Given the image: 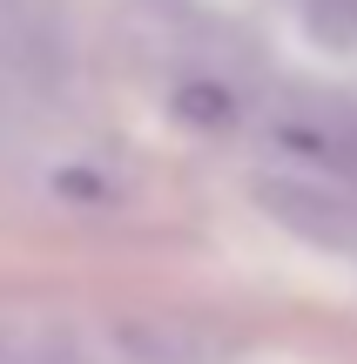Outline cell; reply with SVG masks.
<instances>
[{"label":"cell","mask_w":357,"mask_h":364,"mask_svg":"<svg viewBox=\"0 0 357 364\" xmlns=\"http://www.w3.org/2000/svg\"><path fill=\"white\" fill-rule=\"evenodd\" d=\"M115 351L128 364H223L202 331L169 324V317H135V324H121L115 331Z\"/></svg>","instance_id":"277c9868"},{"label":"cell","mask_w":357,"mask_h":364,"mask_svg":"<svg viewBox=\"0 0 357 364\" xmlns=\"http://www.w3.org/2000/svg\"><path fill=\"white\" fill-rule=\"evenodd\" d=\"M256 203L270 223H283L290 236L317 250H344L357 257V189L351 182H324V176H263Z\"/></svg>","instance_id":"7a4b0ae2"},{"label":"cell","mask_w":357,"mask_h":364,"mask_svg":"<svg viewBox=\"0 0 357 364\" xmlns=\"http://www.w3.org/2000/svg\"><path fill=\"white\" fill-rule=\"evenodd\" d=\"M0 364H81V344L61 324H21L0 338Z\"/></svg>","instance_id":"5b68a950"},{"label":"cell","mask_w":357,"mask_h":364,"mask_svg":"<svg viewBox=\"0 0 357 364\" xmlns=\"http://www.w3.org/2000/svg\"><path fill=\"white\" fill-rule=\"evenodd\" d=\"M304 34L317 48L357 54V0H304Z\"/></svg>","instance_id":"8992f818"},{"label":"cell","mask_w":357,"mask_h":364,"mask_svg":"<svg viewBox=\"0 0 357 364\" xmlns=\"http://www.w3.org/2000/svg\"><path fill=\"white\" fill-rule=\"evenodd\" d=\"M270 149L290 156L304 176L357 182V102L351 95H317V88L283 95L270 108Z\"/></svg>","instance_id":"6da1fadb"},{"label":"cell","mask_w":357,"mask_h":364,"mask_svg":"<svg viewBox=\"0 0 357 364\" xmlns=\"http://www.w3.org/2000/svg\"><path fill=\"white\" fill-rule=\"evenodd\" d=\"M0 54L40 95L75 75V21L67 0H0Z\"/></svg>","instance_id":"3957f363"}]
</instances>
